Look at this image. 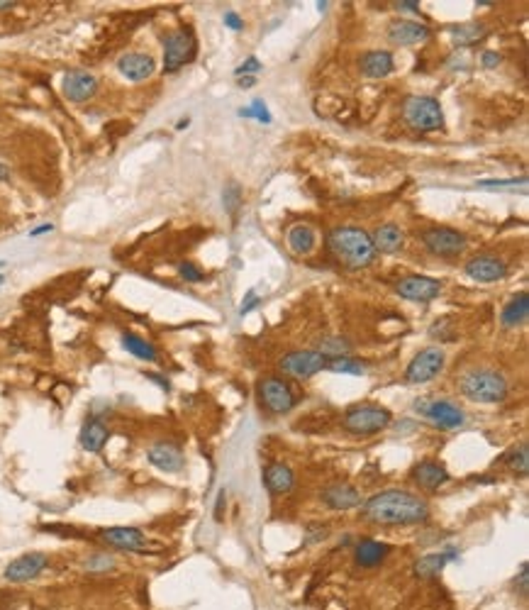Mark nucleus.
<instances>
[{"label": "nucleus", "mask_w": 529, "mask_h": 610, "mask_svg": "<svg viewBox=\"0 0 529 610\" xmlns=\"http://www.w3.org/2000/svg\"><path fill=\"white\" fill-rule=\"evenodd\" d=\"M363 517L375 525H417L429 517V503L410 491L388 488L366 500Z\"/></svg>", "instance_id": "nucleus-1"}, {"label": "nucleus", "mask_w": 529, "mask_h": 610, "mask_svg": "<svg viewBox=\"0 0 529 610\" xmlns=\"http://www.w3.org/2000/svg\"><path fill=\"white\" fill-rule=\"evenodd\" d=\"M327 247L334 259L341 266H349V269H363V266L371 264L375 256L371 235L358 230V227H337V230H332L327 237Z\"/></svg>", "instance_id": "nucleus-2"}, {"label": "nucleus", "mask_w": 529, "mask_h": 610, "mask_svg": "<svg viewBox=\"0 0 529 610\" xmlns=\"http://www.w3.org/2000/svg\"><path fill=\"white\" fill-rule=\"evenodd\" d=\"M461 393L474 403H500L508 398V381L493 369H474L461 379Z\"/></svg>", "instance_id": "nucleus-3"}, {"label": "nucleus", "mask_w": 529, "mask_h": 610, "mask_svg": "<svg viewBox=\"0 0 529 610\" xmlns=\"http://www.w3.org/2000/svg\"><path fill=\"white\" fill-rule=\"evenodd\" d=\"M402 117L417 132H434V130L444 127L442 105L432 95H410L402 105Z\"/></svg>", "instance_id": "nucleus-4"}, {"label": "nucleus", "mask_w": 529, "mask_h": 610, "mask_svg": "<svg viewBox=\"0 0 529 610\" xmlns=\"http://www.w3.org/2000/svg\"><path fill=\"white\" fill-rule=\"evenodd\" d=\"M390 423V410L383 406H373V403H363V406L346 410L344 420H341L344 430L351 435H375V432L385 430Z\"/></svg>", "instance_id": "nucleus-5"}, {"label": "nucleus", "mask_w": 529, "mask_h": 610, "mask_svg": "<svg viewBox=\"0 0 529 610\" xmlns=\"http://www.w3.org/2000/svg\"><path fill=\"white\" fill-rule=\"evenodd\" d=\"M415 410L420 415H424L434 427L439 430H456L466 423V413L461 410L456 403L444 401V398H437V401H415Z\"/></svg>", "instance_id": "nucleus-6"}, {"label": "nucleus", "mask_w": 529, "mask_h": 610, "mask_svg": "<svg viewBox=\"0 0 529 610\" xmlns=\"http://www.w3.org/2000/svg\"><path fill=\"white\" fill-rule=\"evenodd\" d=\"M196 49H198V44L191 30L171 32L169 37L164 39V68H166V71H178L183 64L196 59Z\"/></svg>", "instance_id": "nucleus-7"}, {"label": "nucleus", "mask_w": 529, "mask_h": 610, "mask_svg": "<svg viewBox=\"0 0 529 610\" xmlns=\"http://www.w3.org/2000/svg\"><path fill=\"white\" fill-rule=\"evenodd\" d=\"M259 398L264 408L273 415H286L295 406V396L290 386L278 376H266L259 381Z\"/></svg>", "instance_id": "nucleus-8"}, {"label": "nucleus", "mask_w": 529, "mask_h": 610, "mask_svg": "<svg viewBox=\"0 0 529 610\" xmlns=\"http://www.w3.org/2000/svg\"><path fill=\"white\" fill-rule=\"evenodd\" d=\"M444 364H447V357H444V349L439 347H427V349L420 352L417 357L410 362L405 379L407 384H429L432 379H437L444 372Z\"/></svg>", "instance_id": "nucleus-9"}, {"label": "nucleus", "mask_w": 529, "mask_h": 610, "mask_svg": "<svg viewBox=\"0 0 529 610\" xmlns=\"http://www.w3.org/2000/svg\"><path fill=\"white\" fill-rule=\"evenodd\" d=\"M422 242L437 256H459L466 249V237L451 227H429L424 230Z\"/></svg>", "instance_id": "nucleus-10"}, {"label": "nucleus", "mask_w": 529, "mask_h": 610, "mask_svg": "<svg viewBox=\"0 0 529 610\" xmlns=\"http://www.w3.org/2000/svg\"><path fill=\"white\" fill-rule=\"evenodd\" d=\"M281 369L295 379H312L327 369V359L315 349H303V352H288L281 359Z\"/></svg>", "instance_id": "nucleus-11"}, {"label": "nucleus", "mask_w": 529, "mask_h": 610, "mask_svg": "<svg viewBox=\"0 0 529 610\" xmlns=\"http://www.w3.org/2000/svg\"><path fill=\"white\" fill-rule=\"evenodd\" d=\"M49 567V557L42 554V552H30V554H22L13 559L5 567L3 577L10 581V584H25V581L37 579L44 569Z\"/></svg>", "instance_id": "nucleus-12"}, {"label": "nucleus", "mask_w": 529, "mask_h": 610, "mask_svg": "<svg viewBox=\"0 0 529 610\" xmlns=\"http://www.w3.org/2000/svg\"><path fill=\"white\" fill-rule=\"evenodd\" d=\"M395 290L400 298L412 300V303H429L442 293V283L432 276H405L397 281Z\"/></svg>", "instance_id": "nucleus-13"}, {"label": "nucleus", "mask_w": 529, "mask_h": 610, "mask_svg": "<svg viewBox=\"0 0 529 610\" xmlns=\"http://www.w3.org/2000/svg\"><path fill=\"white\" fill-rule=\"evenodd\" d=\"M100 540L122 552H146V547H149V540H146V535L139 527H127V525L100 530Z\"/></svg>", "instance_id": "nucleus-14"}, {"label": "nucleus", "mask_w": 529, "mask_h": 610, "mask_svg": "<svg viewBox=\"0 0 529 610\" xmlns=\"http://www.w3.org/2000/svg\"><path fill=\"white\" fill-rule=\"evenodd\" d=\"M61 88H64V95L71 102H85V100L93 98L95 90H98V78H95L90 71L73 68V71H68L64 76Z\"/></svg>", "instance_id": "nucleus-15"}, {"label": "nucleus", "mask_w": 529, "mask_h": 610, "mask_svg": "<svg viewBox=\"0 0 529 610\" xmlns=\"http://www.w3.org/2000/svg\"><path fill=\"white\" fill-rule=\"evenodd\" d=\"M466 273H469L474 281L495 283L508 276V264H505L503 259H498V256L483 254V256H474V259L466 264Z\"/></svg>", "instance_id": "nucleus-16"}, {"label": "nucleus", "mask_w": 529, "mask_h": 610, "mask_svg": "<svg viewBox=\"0 0 529 610\" xmlns=\"http://www.w3.org/2000/svg\"><path fill=\"white\" fill-rule=\"evenodd\" d=\"M146 459H149L151 466H156L159 471H166V474H178L186 464L183 452L171 442L151 444V447L146 449Z\"/></svg>", "instance_id": "nucleus-17"}, {"label": "nucleus", "mask_w": 529, "mask_h": 610, "mask_svg": "<svg viewBox=\"0 0 529 610\" xmlns=\"http://www.w3.org/2000/svg\"><path fill=\"white\" fill-rule=\"evenodd\" d=\"M322 503L332 510H351L361 505V491L351 483H332L322 491Z\"/></svg>", "instance_id": "nucleus-18"}, {"label": "nucleus", "mask_w": 529, "mask_h": 610, "mask_svg": "<svg viewBox=\"0 0 529 610\" xmlns=\"http://www.w3.org/2000/svg\"><path fill=\"white\" fill-rule=\"evenodd\" d=\"M117 71L122 73L124 78L129 81H146L154 71H156V64L149 54H139V51H129V54L119 56L117 61Z\"/></svg>", "instance_id": "nucleus-19"}, {"label": "nucleus", "mask_w": 529, "mask_h": 610, "mask_svg": "<svg viewBox=\"0 0 529 610\" xmlns=\"http://www.w3.org/2000/svg\"><path fill=\"white\" fill-rule=\"evenodd\" d=\"M388 39L392 44H400V47L420 44L424 39H429V27L415 20H397L388 27Z\"/></svg>", "instance_id": "nucleus-20"}, {"label": "nucleus", "mask_w": 529, "mask_h": 610, "mask_svg": "<svg viewBox=\"0 0 529 610\" xmlns=\"http://www.w3.org/2000/svg\"><path fill=\"white\" fill-rule=\"evenodd\" d=\"M412 478L420 488H424V491H437V488L449 481V474L442 464H437V461H422V464L412 469Z\"/></svg>", "instance_id": "nucleus-21"}, {"label": "nucleus", "mask_w": 529, "mask_h": 610, "mask_svg": "<svg viewBox=\"0 0 529 610\" xmlns=\"http://www.w3.org/2000/svg\"><path fill=\"white\" fill-rule=\"evenodd\" d=\"M395 68V61H392V54L385 49H375V51H366L361 56V71L366 73L368 78H385L388 73H392Z\"/></svg>", "instance_id": "nucleus-22"}, {"label": "nucleus", "mask_w": 529, "mask_h": 610, "mask_svg": "<svg viewBox=\"0 0 529 610\" xmlns=\"http://www.w3.org/2000/svg\"><path fill=\"white\" fill-rule=\"evenodd\" d=\"M371 242H373V249L375 252H383V254H395L402 249V242H405V235L397 225H380L378 230L371 235Z\"/></svg>", "instance_id": "nucleus-23"}, {"label": "nucleus", "mask_w": 529, "mask_h": 610, "mask_svg": "<svg viewBox=\"0 0 529 610\" xmlns=\"http://www.w3.org/2000/svg\"><path fill=\"white\" fill-rule=\"evenodd\" d=\"M107 437H110L107 425L102 423V420H98V418H90L88 423L81 427L78 442H81V447L85 449V452H93L95 454V452H100V449L107 444Z\"/></svg>", "instance_id": "nucleus-24"}, {"label": "nucleus", "mask_w": 529, "mask_h": 610, "mask_svg": "<svg viewBox=\"0 0 529 610\" xmlns=\"http://www.w3.org/2000/svg\"><path fill=\"white\" fill-rule=\"evenodd\" d=\"M264 481H266V488H269L271 493L283 495V493H288L290 488H293L295 476H293V471H290V466L281 464V461H276V464L266 466Z\"/></svg>", "instance_id": "nucleus-25"}, {"label": "nucleus", "mask_w": 529, "mask_h": 610, "mask_svg": "<svg viewBox=\"0 0 529 610\" xmlns=\"http://www.w3.org/2000/svg\"><path fill=\"white\" fill-rule=\"evenodd\" d=\"M390 554V547L385 542H375V540H361L356 545V564L363 569H373L378 567L385 557Z\"/></svg>", "instance_id": "nucleus-26"}, {"label": "nucleus", "mask_w": 529, "mask_h": 610, "mask_svg": "<svg viewBox=\"0 0 529 610\" xmlns=\"http://www.w3.org/2000/svg\"><path fill=\"white\" fill-rule=\"evenodd\" d=\"M286 242H288V249L293 254L305 256V254H310L312 249H315L317 235H315V230H312L310 225H303V222H300V225H293L288 230Z\"/></svg>", "instance_id": "nucleus-27"}, {"label": "nucleus", "mask_w": 529, "mask_h": 610, "mask_svg": "<svg viewBox=\"0 0 529 610\" xmlns=\"http://www.w3.org/2000/svg\"><path fill=\"white\" fill-rule=\"evenodd\" d=\"M459 559V552L456 549H447V552H434V554H424L422 559L415 564V574L422 579H432L447 567L449 562Z\"/></svg>", "instance_id": "nucleus-28"}, {"label": "nucleus", "mask_w": 529, "mask_h": 610, "mask_svg": "<svg viewBox=\"0 0 529 610\" xmlns=\"http://www.w3.org/2000/svg\"><path fill=\"white\" fill-rule=\"evenodd\" d=\"M527 315H529V298H527V293H520L505 305L503 315H500V322H503V327H517V325H522L527 320Z\"/></svg>", "instance_id": "nucleus-29"}, {"label": "nucleus", "mask_w": 529, "mask_h": 610, "mask_svg": "<svg viewBox=\"0 0 529 610\" xmlns=\"http://www.w3.org/2000/svg\"><path fill=\"white\" fill-rule=\"evenodd\" d=\"M122 347H124V349H127L132 357L141 359V362H156V357H159V354H156V347H154L151 342L137 337V335H129V332L122 335Z\"/></svg>", "instance_id": "nucleus-30"}, {"label": "nucleus", "mask_w": 529, "mask_h": 610, "mask_svg": "<svg viewBox=\"0 0 529 610\" xmlns=\"http://www.w3.org/2000/svg\"><path fill=\"white\" fill-rule=\"evenodd\" d=\"M320 354L324 359H337V357H346L351 352V345L346 342V337H324L320 342Z\"/></svg>", "instance_id": "nucleus-31"}, {"label": "nucleus", "mask_w": 529, "mask_h": 610, "mask_svg": "<svg viewBox=\"0 0 529 610\" xmlns=\"http://www.w3.org/2000/svg\"><path fill=\"white\" fill-rule=\"evenodd\" d=\"M508 466L515 471V474H520V476L529 474V449H527V442H522L520 447H515L508 454Z\"/></svg>", "instance_id": "nucleus-32"}, {"label": "nucleus", "mask_w": 529, "mask_h": 610, "mask_svg": "<svg viewBox=\"0 0 529 610\" xmlns=\"http://www.w3.org/2000/svg\"><path fill=\"white\" fill-rule=\"evenodd\" d=\"M327 369L334 374H363L366 372V367H363V362H358V359H351V357H337L332 359V362H327Z\"/></svg>", "instance_id": "nucleus-33"}, {"label": "nucleus", "mask_w": 529, "mask_h": 610, "mask_svg": "<svg viewBox=\"0 0 529 610\" xmlns=\"http://www.w3.org/2000/svg\"><path fill=\"white\" fill-rule=\"evenodd\" d=\"M525 179H493V181H476L478 188L483 191H517V188H525Z\"/></svg>", "instance_id": "nucleus-34"}, {"label": "nucleus", "mask_w": 529, "mask_h": 610, "mask_svg": "<svg viewBox=\"0 0 529 610\" xmlns=\"http://www.w3.org/2000/svg\"><path fill=\"white\" fill-rule=\"evenodd\" d=\"M222 203H225L227 213H232V215L237 213V208L242 205V188H239V184L230 181V184L225 186V191H222Z\"/></svg>", "instance_id": "nucleus-35"}, {"label": "nucleus", "mask_w": 529, "mask_h": 610, "mask_svg": "<svg viewBox=\"0 0 529 610\" xmlns=\"http://www.w3.org/2000/svg\"><path fill=\"white\" fill-rule=\"evenodd\" d=\"M239 115H242V117H254V120H259V122H264V125L271 122V112H269V107H266L264 100H254L252 107H247V110H239Z\"/></svg>", "instance_id": "nucleus-36"}, {"label": "nucleus", "mask_w": 529, "mask_h": 610, "mask_svg": "<svg viewBox=\"0 0 529 610\" xmlns=\"http://www.w3.org/2000/svg\"><path fill=\"white\" fill-rule=\"evenodd\" d=\"M178 273H181V278H183V281H188V283H201V281H203V271L198 269V266L193 264V261H181V264H178Z\"/></svg>", "instance_id": "nucleus-37"}, {"label": "nucleus", "mask_w": 529, "mask_h": 610, "mask_svg": "<svg viewBox=\"0 0 529 610\" xmlns=\"http://www.w3.org/2000/svg\"><path fill=\"white\" fill-rule=\"evenodd\" d=\"M112 564H115V562H112L110 557H105V554H95L93 559L88 562V572H95V574L100 572V574H102V572H107V569H110Z\"/></svg>", "instance_id": "nucleus-38"}, {"label": "nucleus", "mask_w": 529, "mask_h": 610, "mask_svg": "<svg viewBox=\"0 0 529 610\" xmlns=\"http://www.w3.org/2000/svg\"><path fill=\"white\" fill-rule=\"evenodd\" d=\"M517 589H520V596H525L527 598V594H529V564L527 562H522V567H520V574H517Z\"/></svg>", "instance_id": "nucleus-39"}, {"label": "nucleus", "mask_w": 529, "mask_h": 610, "mask_svg": "<svg viewBox=\"0 0 529 610\" xmlns=\"http://www.w3.org/2000/svg\"><path fill=\"white\" fill-rule=\"evenodd\" d=\"M256 71H261V61L256 59V56H249V59L244 61V64L239 66L235 73H237V76H244V73H256Z\"/></svg>", "instance_id": "nucleus-40"}, {"label": "nucleus", "mask_w": 529, "mask_h": 610, "mask_svg": "<svg viewBox=\"0 0 529 610\" xmlns=\"http://www.w3.org/2000/svg\"><path fill=\"white\" fill-rule=\"evenodd\" d=\"M225 25L230 27V30L239 32L244 27V22H242V17L235 13V10H227V13H225Z\"/></svg>", "instance_id": "nucleus-41"}, {"label": "nucleus", "mask_w": 529, "mask_h": 610, "mask_svg": "<svg viewBox=\"0 0 529 610\" xmlns=\"http://www.w3.org/2000/svg\"><path fill=\"white\" fill-rule=\"evenodd\" d=\"M481 61H483V66H486V68H495L500 64V54H495V51H483Z\"/></svg>", "instance_id": "nucleus-42"}, {"label": "nucleus", "mask_w": 529, "mask_h": 610, "mask_svg": "<svg viewBox=\"0 0 529 610\" xmlns=\"http://www.w3.org/2000/svg\"><path fill=\"white\" fill-rule=\"evenodd\" d=\"M395 10H400V13H417L420 3H415V0H402V3H395Z\"/></svg>", "instance_id": "nucleus-43"}, {"label": "nucleus", "mask_w": 529, "mask_h": 610, "mask_svg": "<svg viewBox=\"0 0 529 610\" xmlns=\"http://www.w3.org/2000/svg\"><path fill=\"white\" fill-rule=\"evenodd\" d=\"M225 488H222V491L218 493V503H215V520L218 522H222V508H225Z\"/></svg>", "instance_id": "nucleus-44"}, {"label": "nucleus", "mask_w": 529, "mask_h": 610, "mask_svg": "<svg viewBox=\"0 0 529 610\" xmlns=\"http://www.w3.org/2000/svg\"><path fill=\"white\" fill-rule=\"evenodd\" d=\"M310 535H312V537H307V540H305L307 545H310V542H317V540H324V537H327V527H317V530H312Z\"/></svg>", "instance_id": "nucleus-45"}, {"label": "nucleus", "mask_w": 529, "mask_h": 610, "mask_svg": "<svg viewBox=\"0 0 529 610\" xmlns=\"http://www.w3.org/2000/svg\"><path fill=\"white\" fill-rule=\"evenodd\" d=\"M256 305H259V300H256V293L252 290V293H249V300H247V305H242V310H239V312H242V315H247V312L252 310V307H256Z\"/></svg>", "instance_id": "nucleus-46"}, {"label": "nucleus", "mask_w": 529, "mask_h": 610, "mask_svg": "<svg viewBox=\"0 0 529 610\" xmlns=\"http://www.w3.org/2000/svg\"><path fill=\"white\" fill-rule=\"evenodd\" d=\"M51 230H54V225H51V222H47V225H42V227H34L30 235L37 237V235H44V232H51Z\"/></svg>", "instance_id": "nucleus-47"}, {"label": "nucleus", "mask_w": 529, "mask_h": 610, "mask_svg": "<svg viewBox=\"0 0 529 610\" xmlns=\"http://www.w3.org/2000/svg\"><path fill=\"white\" fill-rule=\"evenodd\" d=\"M149 379H151V381H156V384H161V389H164V391H169V389H171V386H169V381H164L161 376H156V374H149Z\"/></svg>", "instance_id": "nucleus-48"}, {"label": "nucleus", "mask_w": 529, "mask_h": 610, "mask_svg": "<svg viewBox=\"0 0 529 610\" xmlns=\"http://www.w3.org/2000/svg\"><path fill=\"white\" fill-rule=\"evenodd\" d=\"M10 176V171H8V167H5V164H0V181H5Z\"/></svg>", "instance_id": "nucleus-49"}, {"label": "nucleus", "mask_w": 529, "mask_h": 610, "mask_svg": "<svg viewBox=\"0 0 529 610\" xmlns=\"http://www.w3.org/2000/svg\"><path fill=\"white\" fill-rule=\"evenodd\" d=\"M10 8H15L13 0H3V3H0V10H10Z\"/></svg>", "instance_id": "nucleus-50"}, {"label": "nucleus", "mask_w": 529, "mask_h": 610, "mask_svg": "<svg viewBox=\"0 0 529 610\" xmlns=\"http://www.w3.org/2000/svg\"><path fill=\"white\" fill-rule=\"evenodd\" d=\"M249 85H254V78H242V88H249Z\"/></svg>", "instance_id": "nucleus-51"}, {"label": "nucleus", "mask_w": 529, "mask_h": 610, "mask_svg": "<svg viewBox=\"0 0 529 610\" xmlns=\"http://www.w3.org/2000/svg\"><path fill=\"white\" fill-rule=\"evenodd\" d=\"M176 127H178V130H183V127H188V117H186V120H181V122H178V125H176Z\"/></svg>", "instance_id": "nucleus-52"}, {"label": "nucleus", "mask_w": 529, "mask_h": 610, "mask_svg": "<svg viewBox=\"0 0 529 610\" xmlns=\"http://www.w3.org/2000/svg\"><path fill=\"white\" fill-rule=\"evenodd\" d=\"M0 283H3V278H0Z\"/></svg>", "instance_id": "nucleus-53"}]
</instances>
